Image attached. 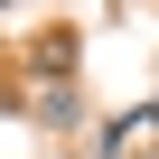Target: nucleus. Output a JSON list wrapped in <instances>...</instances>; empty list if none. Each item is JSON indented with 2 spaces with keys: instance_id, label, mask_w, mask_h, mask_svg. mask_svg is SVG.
<instances>
[{
  "instance_id": "nucleus-1",
  "label": "nucleus",
  "mask_w": 159,
  "mask_h": 159,
  "mask_svg": "<svg viewBox=\"0 0 159 159\" xmlns=\"http://www.w3.org/2000/svg\"><path fill=\"white\" fill-rule=\"evenodd\" d=\"M140 140H159V103H131L122 122H103V131H94V159H131Z\"/></svg>"
},
{
  "instance_id": "nucleus-2",
  "label": "nucleus",
  "mask_w": 159,
  "mask_h": 159,
  "mask_svg": "<svg viewBox=\"0 0 159 159\" xmlns=\"http://www.w3.org/2000/svg\"><path fill=\"white\" fill-rule=\"evenodd\" d=\"M28 75H38V94L47 84H75V38H38L28 47Z\"/></svg>"
},
{
  "instance_id": "nucleus-3",
  "label": "nucleus",
  "mask_w": 159,
  "mask_h": 159,
  "mask_svg": "<svg viewBox=\"0 0 159 159\" xmlns=\"http://www.w3.org/2000/svg\"><path fill=\"white\" fill-rule=\"evenodd\" d=\"M75 112H84L75 84H47V94H38V122H47V131H75Z\"/></svg>"
},
{
  "instance_id": "nucleus-4",
  "label": "nucleus",
  "mask_w": 159,
  "mask_h": 159,
  "mask_svg": "<svg viewBox=\"0 0 159 159\" xmlns=\"http://www.w3.org/2000/svg\"><path fill=\"white\" fill-rule=\"evenodd\" d=\"M0 10H19V0H0Z\"/></svg>"
}]
</instances>
